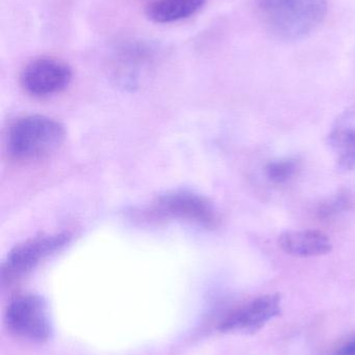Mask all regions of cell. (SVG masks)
<instances>
[{"mask_svg": "<svg viewBox=\"0 0 355 355\" xmlns=\"http://www.w3.org/2000/svg\"><path fill=\"white\" fill-rule=\"evenodd\" d=\"M263 24L275 37L293 41L312 33L323 22L327 0H256Z\"/></svg>", "mask_w": 355, "mask_h": 355, "instance_id": "6da1fadb", "label": "cell"}, {"mask_svg": "<svg viewBox=\"0 0 355 355\" xmlns=\"http://www.w3.org/2000/svg\"><path fill=\"white\" fill-rule=\"evenodd\" d=\"M65 129L45 116H26L10 126L8 149L15 159L33 162L54 153L64 143Z\"/></svg>", "mask_w": 355, "mask_h": 355, "instance_id": "7a4b0ae2", "label": "cell"}, {"mask_svg": "<svg viewBox=\"0 0 355 355\" xmlns=\"http://www.w3.org/2000/svg\"><path fill=\"white\" fill-rule=\"evenodd\" d=\"M147 214L152 218L188 221L208 229L216 227L220 221L216 208L208 198L190 191L160 196L152 202Z\"/></svg>", "mask_w": 355, "mask_h": 355, "instance_id": "3957f363", "label": "cell"}, {"mask_svg": "<svg viewBox=\"0 0 355 355\" xmlns=\"http://www.w3.org/2000/svg\"><path fill=\"white\" fill-rule=\"evenodd\" d=\"M6 323L17 337L31 342H44L50 336V321L41 298L19 296L6 309Z\"/></svg>", "mask_w": 355, "mask_h": 355, "instance_id": "277c9868", "label": "cell"}, {"mask_svg": "<svg viewBox=\"0 0 355 355\" xmlns=\"http://www.w3.org/2000/svg\"><path fill=\"white\" fill-rule=\"evenodd\" d=\"M70 240L67 233L39 236L19 244L8 254L2 268L3 281L12 282L33 270L47 257L64 248Z\"/></svg>", "mask_w": 355, "mask_h": 355, "instance_id": "5b68a950", "label": "cell"}, {"mask_svg": "<svg viewBox=\"0 0 355 355\" xmlns=\"http://www.w3.org/2000/svg\"><path fill=\"white\" fill-rule=\"evenodd\" d=\"M72 79V71L66 62L53 58L31 60L23 68L20 83L29 95L49 97L64 91Z\"/></svg>", "mask_w": 355, "mask_h": 355, "instance_id": "8992f818", "label": "cell"}, {"mask_svg": "<svg viewBox=\"0 0 355 355\" xmlns=\"http://www.w3.org/2000/svg\"><path fill=\"white\" fill-rule=\"evenodd\" d=\"M281 297L276 294L260 296L231 312L221 322L223 333H254L279 316Z\"/></svg>", "mask_w": 355, "mask_h": 355, "instance_id": "52a82bcc", "label": "cell"}, {"mask_svg": "<svg viewBox=\"0 0 355 355\" xmlns=\"http://www.w3.org/2000/svg\"><path fill=\"white\" fill-rule=\"evenodd\" d=\"M279 245L286 254L298 258L322 256L333 248L329 236L316 230L285 232L279 237Z\"/></svg>", "mask_w": 355, "mask_h": 355, "instance_id": "ba28073f", "label": "cell"}, {"mask_svg": "<svg viewBox=\"0 0 355 355\" xmlns=\"http://www.w3.org/2000/svg\"><path fill=\"white\" fill-rule=\"evenodd\" d=\"M329 144L342 170L355 168V107L346 110L336 122Z\"/></svg>", "mask_w": 355, "mask_h": 355, "instance_id": "9c48e42d", "label": "cell"}, {"mask_svg": "<svg viewBox=\"0 0 355 355\" xmlns=\"http://www.w3.org/2000/svg\"><path fill=\"white\" fill-rule=\"evenodd\" d=\"M206 0H158L150 4L147 16L156 23H169L188 18L204 6Z\"/></svg>", "mask_w": 355, "mask_h": 355, "instance_id": "30bf717a", "label": "cell"}, {"mask_svg": "<svg viewBox=\"0 0 355 355\" xmlns=\"http://www.w3.org/2000/svg\"><path fill=\"white\" fill-rule=\"evenodd\" d=\"M295 170L296 164L293 160H281L270 162L266 166V175L274 183H283L291 179Z\"/></svg>", "mask_w": 355, "mask_h": 355, "instance_id": "8fae6325", "label": "cell"}, {"mask_svg": "<svg viewBox=\"0 0 355 355\" xmlns=\"http://www.w3.org/2000/svg\"><path fill=\"white\" fill-rule=\"evenodd\" d=\"M333 355H355V335L340 345Z\"/></svg>", "mask_w": 355, "mask_h": 355, "instance_id": "7c38bea8", "label": "cell"}]
</instances>
